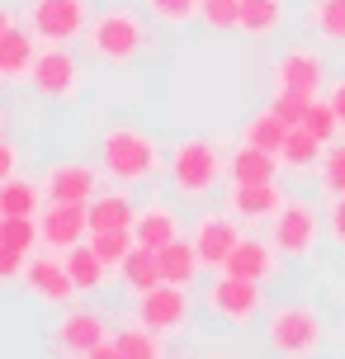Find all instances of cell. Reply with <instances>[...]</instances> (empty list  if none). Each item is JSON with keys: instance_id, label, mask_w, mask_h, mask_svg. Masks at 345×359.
<instances>
[{"instance_id": "obj_5", "label": "cell", "mask_w": 345, "mask_h": 359, "mask_svg": "<svg viewBox=\"0 0 345 359\" xmlns=\"http://www.w3.org/2000/svg\"><path fill=\"white\" fill-rule=\"evenodd\" d=\"M203 312L222 326H236V331H246L255 326V317L265 312V284H255V279H241V274H227V269H213V279L203 284L199 293Z\"/></svg>"}, {"instance_id": "obj_6", "label": "cell", "mask_w": 345, "mask_h": 359, "mask_svg": "<svg viewBox=\"0 0 345 359\" xmlns=\"http://www.w3.org/2000/svg\"><path fill=\"white\" fill-rule=\"evenodd\" d=\"M270 236L289 260H312L317 246H322V236H327V203L289 194L284 208H279V217L270 222Z\"/></svg>"}, {"instance_id": "obj_38", "label": "cell", "mask_w": 345, "mask_h": 359, "mask_svg": "<svg viewBox=\"0 0 345 359\" xmlns=\"http://www.w3.org/2000/svg\"><path fill=\"white\" fill-rule=\"evenodd\" d=\"M327 241L336 251H345V194L327 198Z\"/></svg>"}, {"instance_id": "obj_25", "label": "cell", "mask_w": 345, "mask_h": 359, "mask_svg": "<svg viewBox=\"0 0 345 359\" xmlns=\"http://www.w3.org/2000/svg\"><path fill=\"white\" fill-rule=\"evenodd\" d=\"M114 341H119V359H161L170 336H161V331H151L147 322H137V317H133L128 326H119V331H114Z\"/></svg>"}, {"instance_id": "obj_33", "label": "cell", "mask_w": 345, "mask_h": 359, "mask_svg": "<svg viewBox=\"0 0 345 359\" xmlns=\"http://www.w3.org/2000/svg\"><path fill=\"white\" fill-rule=\"evenodd\" d=\"M303 128H308L317 142H336L345 133L341 123V114H336V104H331L327 95H312V104H308V118H303Z\"/></svg>"}, {"instance_id": "obj_27", "label": "cell", "mask_w": 345, "mask_h": 359, "mask_svg": "<svg viewBox=\"0 0 345 359\" xmlns=\"http://www.w3.org/2000/svg\"><path fill=\"white\" fill-rule=\"evenodd\" d=\"M284 137H289V123L274 114L270 104L255 109L251 118L241 123V133H236V142H251V147H265V151H279L284 147Z\"/></svg>"}, {"instance_id": "obj_39", "label": "cell", "mask_w": 345, "mask_h": 359, "mask_svg": "<svg viewBox=\"0 0 345 359\" xmlns=\"http://www.w3.org/2000/svg\"><path fill=\"white\" fill-rule=\"evenodd\" d=\"M24 265H29V255L0 241V284H15V279H24Z\"/></svg>"}, {"instance_id": "obj_17", "label": "cell", "mask_w": 345, "mask_h": 359, "mask_svg": "<svg viewBox=\"0 0 345 359\" xmlns=\"http://www.w3.org/2000/svg\"><path fill=\"white\" fill-rule=\"evenodd\" d=\"M284 184L279 180H251V184H232L227 194V208H232L241 222H274L279 208H284Z\"/></svg>"}, {"instance_id": "obj_1", "label": "cell", "mask_w": 345, "mask_h": 359, "mask_svg": "<svg viewBox=\"0 0 345 359\" xmlns=\"http://www.w3.org/2000/svg\"><path fill=\"white\" fill-rule=\"evenodd\" d=\"M95 165L104 170L109 184H151V180L165 170V147L161 137L142 123H109L100 133V142H95Z\"/></svg>"}, {"instance_id": "obj_2", "label": "cell", "mask_w": 345, "mask_h": 359, "mask_svg": "<svg viewBox=\"0 0 345 359\" xmlns=\"http://www.w3.org/2000/svg\"><path fill=\"white\" fill-rule=\"evenodd\" d=\"M222 175H227V151H222L218 137L189 133L165 151V180H170L175 198H184V203L213 198L222 189Z\"/></svg>"}, {"instance_id": "obj_21", "label": "cell", "mask_w": 345, "mask_h": 359, "mask_svg": "<svg viewBox=\"0 0 345 359\" xmlns=\"http://www.w3.org/2000/svg\"><path fill=\"white\" fill-rule=\"evenodd\" d=\"M86 208H90V232H119V227H133L137 222V203L128 194V184L100 189Z\"/></svg>"}, {"instance_id": "obj_31", "label": "cell", "mask_w": 345, "mask_h": 359, "mask_svg": "<svg viewBox=\"0 0 345 359\" xmlns=\"http://www.w3.org/2000/svg\"><path fill=\"white\" fill-rule=\"evenodd\" d=\"M90 246H95V255L119 274L123 260L137 251V236H133V227H119V232H90Z\"/></svg>"}, {"instance_id": "obj_15", "label": "cell", "mask_w": 345, "mask_h": 359, "mask_svg": "<svg viewBox=\"0 0 345 359\" xmlns=\"http://www.w3.org/2000/svg\"><path fill=\"white\" fill-rule=\"evenodd\" d=\"M284 260H289V255L279 251V246H274V236L270 241H265V236H241V241H236V251L227 255V274H241V279H255V284H270V279H279V274H284Z\"/></svg>"}, {"instance_id": "obj_41", "label": "cell", "mask_w": 345, "mask_h": 359, "mask_svg": "<svg viewBox=\"0 0 345 359\" xmlns=\"http://www.w3.org/2000/svg\"><path fill=\"white\" fill-rule=\"evenodd\" d=\"M322 95H327L331 104H336V114H341V123H345V76H336V81H327V90H322Z\"/></svg>"}, {"instance_id": "obj_3", "label": "cell", "mask_w": 345, "mask_h": 359, "mask_svg": "<svg viewBox=\"0 0 345 359\" xmlns=\"http://www.w3.org/2000/svg\"><path fill=\"white\" fill-rule=\"evenodd\" d=\"M86 53L95 62H109V67H133V62L156 53V34H151V24L137 10L104 5L90 19V29H86Z\"/></svg>"}, {"instance_id": "obj_13", "label": "cell", "mask_w": 345, "mask_h": 359, "mask_svg": "<svg viewBox=\"0 0 345 359\" xmlns=\"http://www.w3.org/2000/svg\"><path fill=\"white\" fill-rule=\"evenodd\" d=\"M38 232H43V251L67 255L72 246H81V241L90 236V208H86V203L48 198L43 213H38Z\"/></svg>"}, {"instance_id": "obj_32", "label": "cell", "mask_w": 345, "mask_h": 359, "mask_svg": "<svg viewBox=\"0 0 345 359\" xmlns=\"http://www.w3.org/2000/svg\"><path fill=\"white\" fill-rule=\"evenodd\" d=\"M142 10L161 29H189L194 19H199V10H203V0H142Z\"/></svg>"}, {"instance_id": "obj_43", "label": "cell", "mask_w": 345, "mask_h": 359, "mask_svg": "<svg viewBox=\"0 0 345 359\" xmlns=\"http://www.w3.org/2000/svg\"><path fill=\"white\" fill-rule=\"evenodd\" d=\"M5 118H10V114H5V104H0V133H5Z\"/></svg>"}, {"instance_id": "obj_23", "label": "cell", "mask_w": 345, "mask_h": 359, "mask_svg": "<svg viewBox=\"0 0 345 359\" xmlns=\"http://www.w3.org/2000/svg\"><path fill=\"white\" fill-rule=\"evenodd\" d=\"M156 260H161V279H165V284H184V288H194V284H199V274L208 269V265H203V255H199V246H194L189 236L165 241L161 251H156Z\"/></svg>"}, {"instance_id": "obj_10", "label": "cell", "mask_w": 345, "mask_h": 359, "mask_svg": "<svg viewBox=\"0 0 345 359\" xmlns=\"http://www.w3.org/2000/svg\"><path fill=\"white\" fill-rule=\"evenodd\" d=\"M19 284L29 288V298H38L43 307H67L76 303V279H72V269H67V255H57V251H43L38 246L34 255H29V265H24V279Z\"/></svg>"}, {"instance_id": "obj_4", "label": "cell", "mask_w": 345, "mask_h": 359, "mask_svg": "<svg viewBox=\"0 0 345 359\" xmlns=\"http://www.w3.org/2000/svg\"><path fill=\"white\" fill-rule=\"evenodd\" d=\"M265 345L284 359H308L327 345V322L312 303H274L265 312Z\"/></svg>"}, {"instance_id": "obj_44", "label": "cell", "mask_w": 345, "mask_h": 359, "mask_svg": "<svg viewBox=\"0 0 345 359\" xmlns=\"http://www.w3.org/2000/svg\"><path fill=\"white\" fill-rule=\"evenodd\" d=\"M5 86H10V81H5V72H0V90H5Z\"/></svg>"}, {"instance_id": "obj_28", "label": "cell", "mask_w": 345, "mask_h": 359, "mask_svg": "<svg viewBox=\"0 0 345 359\" xmlns=\"http://www.w3.org/2000/svg\"><path fill=\"white\" fill-rule=\"evenodd\" d=\"M322 151H327V142H317L308 128L298 123L289 128V137H284V147H279V161H284V170H317V161H322Z\"/></svg>"}, {"instance_id": "obj_35", "label": "cell", "mask_w": 345, "mask_h": 359, "mask_svg": "<svg viewBox=\"0 0 345 359\" xmlns=\"http://www.w3.org/2000/svg\"><path fill=\"white\" fill-rule=\"evenodd\" d=\"M0 241H5V246H15V251H24V255H34L38 246H43L38 217H24V213H15V217H0Z\"/></svg>"}, {"instance_id": "obj_24", "label": "cell", "mask_w": 345, "mask_h": 359, "mask_svg": "<svg viewBox=\"0 0 345 359\" xmlns=\"http://www.w3.org/2000/svg\"><path fill=\"white\" fill-rule=\"evenodd\" d=\"M43 203H48V194H43V180H29V175H10L0 180V217H38L43 213Z\"/></svg>"}, {"instance_id": "obj_36", "label": "cell", "mask_w": 345, "mask_h": 359, "mask_svg": "<svg viewBox=\"0 0 345 359\" xmlns=\"http://www.w3.org/2000/svg\"><path fill=\"white\" fill-rule=\"evenodd\" d=\"M199 19L208 34H236L241 29V0H203Z\"/></svg>"}, {"instance_id": "obj_12", "label": "cell", "mask_w": 345, "mask_h": 359, "mask_svg": "<svg viewBox=\"0 0 345 359\" xmlns=\"http://www.w3.org/2000/svg\"><path fill=\"white\" fill-rule=\"evenodd\" d=\"M270 81H274V90H303V95H322V90H327V81H331V72H327V57L317 53V48H308V43H293V48H284V53L274 57Z\"/></svg>"}, {"instance_id": "obj_7", "label": "cell", "mask_w": 345, "mask_h": 359, "mask_svg": "<svg viewBox=\"0 0 345 359\" xmlns=\"http://www.w3.org/2000/svg\"><path fill=\"white\" fill-rule=\"evenodd\" d=\"M86 81H90V72H86V62L76 57V48H67V43H43V48H38L29 86H34L48 104H72L76 95L86 90Z\"/></svg>"}, {"instance_id": "obj_29", "label": "cell", "mask_w": 345, "mask_h": 359, "mask_svg": "<svg viewBox=\"0 0 345 359\" xmlns=\"http://www.w3.org/2000/svg\"><path fill=\"white\" fill-rule=\"evenodd\" d=\"M119 279L128 284V293H147V288H156V284H161V260H156V251H151V246H137V251L123 260Z\"/></svg>"}, {"instance_id": "obj_42", "label": "cell", "mask_w": 345, "mask_h": 359, "mask_svg": "<svg viewBox=\"0 0 345 359\" xmlns=\"http://www.w3.org/2000/svg\"><path fill=\"white\" fill-rule=\"evenodd\" d=\"M10 24H19V15H15V10H10V5H5V0H0V34H5Z\"/></svg>"}, {"instance_id": "obj_26", "label": "cell", "mask_w": 345, "mask_h": 359, "mask_svg": "<svg viewBox=\"0 0 345 359\" xmlns=\"http://www.w3.org/2000/svg\"><path fill=\"white\" fill-rule=\"evenodd\" d=\"M67 269H72V279H76V288H81V293H100V288H104V279L114 274V269L95 255L90 236H86L81 246H72V251H67Z\"/></svg>"}, {"instance_id": "obj_19", "label": "cell", "mask_w": 345, "mask_h": 359, "mask_svg": "<svg viewBox=\"0 0 345 359\" xmlns=\"http://www.w3.org/2000/svg\"><path fill=\"white\" fill-rule=\"evenodd\" d=\"M133 236H137V246H151V251H161L165 241H175V236H180V213H175V203L147 198L142 208H137Z\"/></svg>"}, {"instance_id": "obj_11", "label": "cell", "mask_w": 345, "mask_h": 359, "mask_svg": "<svg viewBox=\"0 0 345 359\" xmlns=\"http://www.w3.org/2000/svg\"><path fill=\"white\" fill-rule=\"evenodd\" d=\"M53 350L57 355H76V359H90L95 345L109 336V322L95 312V307H81V303H67L57 307V322H53Z\"/></svg>"}, {"instance_id": "obj_20", "label": "cell", "mask_w": 345, "mask_h": 359, "mask_svg": "<svg viewBox=\"0 0 345 359\" xmlns=\"http://www.w3.org/2000/svg\"><path fill=\"white\" fill-rule=\"evenodd\" d=\"M289 24V0H241V29L236 34L251 43H270Z\"/></svg>"}, {"instance_id": "obj_22", "label": "cell", "mask_w": 345, "mask_h": 359, "mask_svg": "<svg viewBox=\"0 0 345 359\" xmlns=\"http://www.w3.org/2000/svg\"><path fill=\"white\" fill-rule=\"evenodd\" d=\"M284 161L279 151H265V147H251V142H236L227 151V180L232 184H251V180H279Z\"/></svg>"}, {"instance_id": "obj_16", "label": "cell", "mask_w": 345, "mask_h": 359, "mask_svg": "<svg viewBox=\"0 0 345 359\" xmlns=\"http://www.w3.org/2000/svg\"><path fill=\"white\" fill-rule=\"evenodd\" d=\"M100 180L104 170L100 165H86V161H53L43 170V194L48 198H62V203H90L100 194Z\"/></svg>"}, {"instance_id": "obj_9", "label": "cell", "mask_w": 345, "mask_h": 359, "mask_svg": "<svg viewBox=\"0 0 345 359\" xmlns=\"http://www.w3.org/2000/svg\"><path fill=\"white\" fill-rule=\"evenodd\" d=\"M133 317L147 322L151 331H161V336H180L184 326L194 322V293H189L184 284H165V279H161L156 288L137 293Z\"/></svg>"}, {"instance_id": "obj_30", "label": "cell", "mask_w": 345, "mask_h": 359, "mask_svg": "<svg viewBox=\"0 0 345 359\" xmlns=\"http://www.w3.org/2000/svg\"><path fill=\"white\" fill-rule=\"evenodd\" d=\"M308 24L322 43H345V0H308Z\"/></svg>"}, {"instance_id": "obj_14", "label": "cell", "mask_w": 345, "mask_h": 359, "mask_svg": "<svg viewBox=\"0 0 345 359\" xmlns=\"http://www.w3.org/2000/svg\"><path fill=\"white\" fill-rule=\"evenodd\" d=\"M241 217L227 208V213H218V208H203L199 217H194V232H189V241L199 246L203 265L208 269H222L227 265V255L236 251V241H241Z\"/></svg>"}, {"instance_id": "obj_40", "label": "cell", "mask_w": 345, "mask_h": 359, "mask_svg": "<svg viewBox=\"0 0 345 359\" xmlns=\"http://www.w3.org/2000/svg\"><path fill=\"white\" fill-rule=\"evenodd\" d=\"M19 161H24V147H19L15 137H5V133H0V180L19 175Z\"/></svg>"}, {"instance_id": "obj_8", "label": "cell", "mask_w": 345, "mask_h": 359, "mask_svg": "<svg viewBox=\"0 0 345 359\" xmlns=\"http://www.w3.org/2000/svg\"><path fill=\"white\" fill-rule=\"evenodd\" d=\"M19 19L38 34V43H86V29H90V0H24Z\"/></svg>"}, {"instance_id": "obj_18", "label": "cell", "mask_w": 345, "mask_h": 359, "mask_svg": "<svg viewBox=\"0 0 345 359\" xmlns=\"http://www.w3.org/2000/svg\"><path fill=\"white\" fill-rule=\"evenodd\" d=\"M38 34L19 19V24H10L5 34H0V72H5V81H29L34 76V62H38Z\"/></svg>"}, {"instance_id": "obj_37", "label": "cell", "mask_w": 345, "mask_h": 359, "mask_svg": "<svg viewBox=\"0 0 345 359\" xmlns=\"http://www.w3.org/2000/svg\"><path fill=\"white\" fill-rule=\"evenodd\" d=\"M308 104H312V95H303V90H274V95H270V109L289 128H298L303 118H308Z\"/></svg>"}, {"instance_id": "obj_34", "label": "cell", "mask_w": 345, "mask_h": 359, "mask_svg": "<svg viewBox=\"0 0 345 359\" xmlns=\"http://www.w3.org/2000/svg\"><path fill=\"white\" fill-rule=\"evenodd\" d=\"M317 189L322 194H345V142L336 137V142H327V151H322V161H317Z\"/></svg>"}]
</instances>
